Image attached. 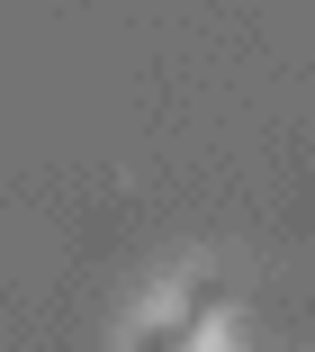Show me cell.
Masks as SVG:
<instances>
[{"instance_id":"6da1fadb","label":"cell","mask_w":315,"mask_h":352,"mask_svg":"<svg viewBox=\"0 0 315 352\" xmlns=\"http://www.w3.org/2000/svg\"><path fill=\"white\" fill-rule=\"evenodd\" d=\"M216 307H225V280L207 271V280H189V289H180L163 316L135 334V352H198V343H207V325H216Z\"/></svg>"}]
</instances>
